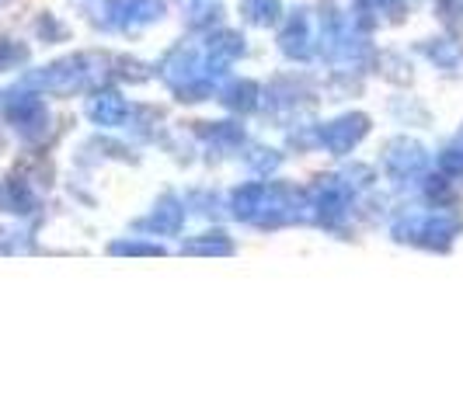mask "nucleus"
<instances>
[{
  "label": "nucleus",
  "mask_w": 463,
  "mask_h": 417,
  "mask_svg": "<svg viewBox=\"0 0 463 417\" xmlns=\"http://www.w3.org/2000/svg\"><path fill=\"white\" fill-rule=\"evenodd\" d=\"M105 60L101 56H88V52H77V56H67V60H56L43 70H32L22 84L32 88L39 94H77L88 91L91 84H98L105 73Z\"/></svg>",
  "instance_id": "1"
},
{
  "label": "nucleus",
  "mask_w": 463,
  "mask_h": 417,
  "mask_svg": "<svg viewBox=\"0 0 463 417\" xmlns=\"http://www.w3.org/2000/svg\"><path fill=\"white\" fill-rule=\"evenodd\" d=\"M4 118L7 125H14L24 139H39L49 125V112L43 94L32 91V88H18V91L4 94Z\"/></svg>",
  "instance_id": "2"
},
{
  "label": "nucleus",
  "mask_w": 463,
  "mask_h": 417,
  "mask_svg": "<svg viewBox=\"0 0 463 417\" xmlns=\"http://www.w3.org/2000/svg\"><path fill=\"white\" fill-rule=\"evenodd\" d=\"M101 22L105 28H118V32H133L143 24L161 22L164 4L161 0H105L101 4Z\"/></svg>",
  "instance_id": "3"
},
{
  "label": "nucleus",
  "mask_w": 463,
  "mask_h": 417,
  "mask_svg": "<svg viewBox=\"0 0 463 417\" xmlns=\"http://www.w3.org/2000/svg\"><path fill=\"white\" fill-rule=\"evenodd\" d=\"M366 133H370V118L366 116H342L335 118V122H327L325 129L317 133V139H321L325 150H331L335 157H342V153H352Z\"/></svg>",
  "instance_id": "4"
},
{
  "label": "nucleus",
  "mask_w": 463,
  "mask_h": 417,
  "mask_svg": "<svg viewBox=\"0 0 463 417\" xmlns=\"http://www.w3.org/2000/svg\"><path fill=\"white\" fill-rule=\"evenodd\" d=\"M425 150L418 146V143H408V139H394L391 146H387V153H383V167H387V174L394 178V181H404V178H418L421 171H425Z\"/></svg>",
  "instance_id": "5"
},
{
  "label": "nucleus",
  "mask_w": 463,
  "mask_h": 417,
  "mask_svg": "<svg viewBox=\"0 0 463 417\" xmlns=\"http://www.w3.org/2000/svg\"><path fill=\"white\" fill-rule=\"evenodd\" d=\"M88 118L101 129H116L129 118V105L118 91H98L88 101Z\"/></svg>",
  "instance_id": "6"
},
{
  "label": "nucleus",
  "mask_w": 463,
  "mask_h": 417,
  "mask_svg": "<svg viewBox=\"0 0 463 417\" xmlns=\"http://www.w3.org/2000/svg\"><path fill=\"white\" fill-rule=\"evenodd\" d=\"M0 208L4 212H11V216H32L35 208H39V195H35V188L28 178H7L4 185H0Z\"/></svg>",
  "instance_id": "7"
},
{
  "label": "nucleus",
  "mask_w": 463,
  "mask_h": 417,
  "mask_svg": "<svg viewBox=\"0 0 463 417\" xmlns=\"http://www.w3.org/2000/svg\"><path fill=\"white\" fill-rule=\"evenodd\" d=\"M314 35H310V18H307V11H297V18H289L286 24V32L279 35V49L289 56V60H307L310 52H314Z\"/></svg>",
  "instance_id": "8"
},
{
  "label": "nucleus",
  "mask_w": 463,
  "mask_h": 417,
  "mask_svg": "<svg viewBox=\"0 0 463 417\" xmlns=\"http://www.w3.org/2000/svg\"><path fill=\"white\" fill-rule=\"evenodd\" d=\"M182 223H185V206H182L175 195H167V199H161V206L154 208V216H150L143 227L150 233H178Z\"/></svg>",
  "instance_id": "9"
},
{
  "label": "nucleus",
  "mask_w": 463,
  "mask_h": 417,
  "mask_svg": "<svg viewBox=\"0 0 463 417\" xmlns=\"http://www.w3.org/2000/svg\"><path fill=\"white\" fill-rule=\"evenodd\" d=\"M223 105L227 108H241V112H251L258 105V88L251 80H233L231 88L223 91Z\"/></svg>",
  "instance_id": "10"
},
{
  "label": "nucleus",
  "mask_w": 463,
  "mask_h": 417,
  "mask_svg": "<svg viewBox=\"0 0 463 417\" xmlns=\"http://www.w3.org/2000/svg\"><path fill=\"white\" fill-rule=\"evenodd\" d=\"M241 11L251 24H276L279 22V0H241Z\"/></svg>",
  "instance_id": "11"
},
{
  "label": "nucleus",
  "mask_w": 463,
  "mask_h": 417,
  "mask_svg": "<svg viewBox=\"0 0 463 417\" xmlns=\"http://www.w3.org/2000/svg\"><path fill=\"white\" fill-rule=\"evenodd\" d=\"M28 63V46L18 39H0V73L7 70H18Z\"/></svg>",
  "instance_id": "12"
},
{
  "label": "nucleus",
  "mask_w": 463,
  "mask_h": 417,
  "mask_svg": "<svg viewBox=\"0 0 463 417\" xmlns=\"http://www.w3.org/2000/svg\"><path fill=\"white\" fill-rule=\"evenodd\" d=\"M439 167L446 178L453 181H463V143H449L439 153Z\"/></svg>",
  "instance_id": "13"
},
{
  "label": "nucleus",
  "mask_w": 463,
  "mask_h": 417,
  "mask_svg": "<svg viewBox=\"0 0 463 417\" xmlns=\"http://www.w3.org/2000/svg\"><path fill=\"white\" fill-rule=\"evenodd\" d=\"M206 240L203 244H188L185 251H192V255H231V240H227V233H203Z\"/></svg>",
  "instance_id": "14"
},
{
  "label": "nucleus",
  "mask_w": 463,
  "mask_h": 417,
  "mask_svg": "<svg viewBox=\"0 0 463 417\" xmlns=\"http://www.w3.org/2000/svg\"><path fill=\"white\" fill-rule=\"evenodd\" d=\"M35 35L46 39V42H63V39H67V28L56 22L52 14H43V18L35 22Z\"/></svg>",
  "instance_id": "15"
},
{
  "label": "nucleus",
  "mask_w": 463,
  "mask_h": 417,
  "mask_svg": "<svg viewBox=\"0 0 463 417\" xmlns=\"http://www.w3.org/2000/svg\"><path fill=\"white\" fill-rule=\"evenodd\" d=\"M429 56H432V63H439V67H453V63L460 60V49L453 46L449 39H439V46L429 49Z\"/></svg>",
  "instance_id": "16"
},
{
  "label": "nucleus",
  "mask_w": 463,
  "mask_h": 417,
  "mask_svg": "<svg viewBox=\"0 0 463 417\" xmlns=\"http://www.w3.org/2000/svg\"><path fill=\"white\" fill-rule=\"evenodd\" d=\"M112 251L116 255H161V247H154V244H116Z\"/></svg>",
  "instance_id": "17"
},
{
  "label": "nucleus",
  "mask_w": 463,
  "mask_h": 417,
  "mask_svg": "<svg viewBox=\"0 0 463 417\" xmlns=\"http://www.w3.org/2000/svg\"><path fill=\"white\" fill-rule=\"evenodd\" d=\"M4 4H7V0H0V7H4Z\"/></svg>",
  "instance_id": "18"
}]
</instances>
